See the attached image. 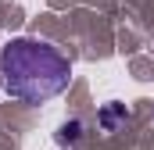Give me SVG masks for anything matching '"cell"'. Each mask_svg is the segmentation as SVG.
<instances>
[{
  "label": "cell",
  "instance_id": "1",
  "mask_svg": "<svg viewBox=\"0 0 154 150\" xmlns=\"http://www.w3.org/2000/svg\"><path fill=\"white\" fill-rule=\"evenodd\" d=\"M72 64L47 39L18 36L0 50V82L22 104H43L68 89Z\"/></svg>",
  "mask_w": 154,
  "mask_h": 150
},
{
  "label": "cell",
  "instance_id": "2",
  "mask_svg": "<svg viewBox=\"0 0 154 150\" xmlns=\"http://www.w3.org/2000/svg\"><path fill=\"white\" fill-rule=\"evenodd\" d=\"M129 122V111H125V104H108L104 111H100V125L108 129V132H115Z\"/></svg>",
  "mask_w": 154,
  "mask_h": 150
},
{
  "label": "cell",
  "instance_id": "3",
  "mask_svg": "<svg viewBox=\"0 0 154 150\" xmlns=\"http://www.w3.org/2000/svg\"><path fill=\"white\" fill-rule=\"evenodd\" d=\"M79 132H82V122H65L61 132H57V143H72Z\"/></svg>",
  "mask_w": 154,
  "mask_h": 150
}]
</instances>
